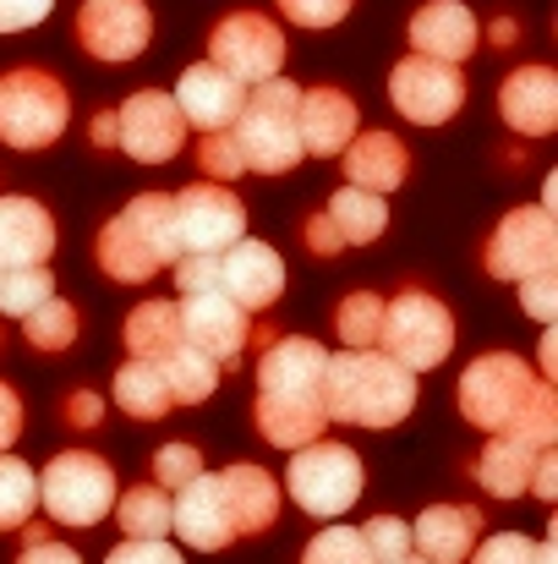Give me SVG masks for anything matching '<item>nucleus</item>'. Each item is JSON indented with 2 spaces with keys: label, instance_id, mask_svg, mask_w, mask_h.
<instances>
[{
  "label": "nucleus",
  "instance_id": "f257e3e1",
  "mask_svg": "<svg viewBox=\"0 0 558 564\" xmlns=\"http://www.w3.org/2000/svg\"><path fill=\"white\" fill-rule=\"evenodd\" d=\"M324 373H329V351L318 340H274L258 357V433L274 449H302L313 438H324L329 427V405H324Z\"/></svg>",
  "mask_w": 558,
  "mask_h": 564
},
{
  "label": "nucleus",
  "instance_id": "f03ea898",
  "mask_svg": "<svg viewBox=\"0 0 558 564\" xmlns=\"http://www.w3.org/2000/svg\"><path fill=\"white\" fill-rule=\"evenodd\" d=\"M460 411L482 433H515L537 449L558 438V394L548 378H537L521 357L488 351L460 373Z\"/></svg>",
  "mask_w": 558,
  "mask_h": 564
},
{
  "label": "nucleus",
  "instance_id": "7ed1b4c3",
  "mask_svg": "<svg viewBox=\"0 0 558 564\" xmlns=\"http://www.w3.org/2000/svg\"><path fill=\"white\" fill-rule=\"evenodd\" d=\"M324 405L329 422H351V427H394L411 416L416 405V378L411 368H400L389 351H340L329 357L324 373Z\"/></svg>",
  "mask_w": 558,
  "mask_h": 564
},
{
  "label": "nucleus",
  "instance_id": "20e7f679",
  "mask_svg": "<svg viewBox=\"0 0 558 564\" xmlns=\"http://www.w3.org/2000/svg\"><path fill=\"white\" fill-rule=\"evenodd\" d=\"M99 269L121 285H143L160 269H171L176 252V230H171V197L165 192H138L105 230H99Z\"/></svg>",
  "mask_w": 558,
  "mask_h": 564
},
{
  "label": "nucleus",
  "instance_id": "39448f33",
  "mask_svg": "<svg viewBox=\"0 0 558 564\" xmlns=\"http://www.w3.org/2000/svg\"><path fill=\"white\" fill-rule=\"evenodd\" d=\"M296 105H302V88L285 83V77H269V83H258V88L247 94L241 116L230 121L247 171H258V176H285V171L302 165Z\"/></svg>",
  "mask_w": 558,
  "mask_h": 564
},
{
  "label": "nucleus",
  "instance_id": "423d86ee",
  "mask_svg": "<svg viewBox=\"0 0 558 564\" xmlns=\"http://www.w3.org/2000/svg\"><path fill=\"white\" fill-rule=\"evenodd\" d=\"M72 121L66 88L39 66L0 72V143L11 149H50Z\"/></svg>",
  "mask_w": 558,
  "mask_h": 564
},
{
  "label": "nucleus",
  "instance_id": "0eeeda50",
  "mask_svg": "<svg viewBox=\"0 0 558 564\" xmlns=\"http://www.w3.org/2000/svg\"><path fill=\"white\" fill-rule=\"evenodd\" d=\"M362 460L357 449L346 444H329V438H313L302 449H291V466H285V488L296 499V510L318 516V521H335L346 516L357 499H362Z\"/></svg>",
  "mask_w": 558,
  "mask_h": 564
},
{
  "label": "nucleus",
  "instance_id": "6e6552de",
  "mask_svg": "<svg viewBox=\"0 0 558 564\" xmlns=\"http://www.w3.org/2000/svg\"><path fill=\"white\" fill-rule=\"evenodd\" d=\"M39 505L55 527H99L116 505V471L94 449H66L39 471Z\"/></svg>",
  "mask_w": 558,
  "mask_h": 564
},
{
  "label": "nucleus",
  "instance_id": "1a4fd4ad",
  "mask_svg": "<svg viewBox=\"0 0 558 564\" xmlns=\"http://www.w3.org/2000/svg\"><path fill=\"white\" fill-rule=\"evenodd\" d=\"M378 346L411 368V373H427L438 368L449 351H455V318L438 296L427 291H400L394 302H383V329H378Z\"/></svg>",
  "mask_w": 558,
  "mask_h": 564
},
{
  "label": "nucleus",
  "instance_id": "9d476101",
  "mask_svg": "<svg viewBox=\"0 0 558 564\" xmlns=\"http://www.w3.org/2000/svg\"><path fill=\"white\" fill-rule=\"evenodd\" d=\"M171 230L182 258H214L247 236V208L225 182H192L171 197Z\"/></svg>",
  "mask_w": 558,
  "mask_h": 564
},
{
  "label": "nucleus",
  "instance_id": "9b49d317",
  "mask_svg": "<svg viewBox=\"0 0 558 564\" xmlns=\"http://www.w3.org/2000/svg\"><path fill=\"white\" fill-rule=\"evenodd\" d=\"M488 274L493 280H510L521 285L526 274H543V269H558V225L554 208L543 203H526L515 214L499 219V230L488 236V252H482Z\"/></svg>",
  "mask_w": 558,
  "mask_h": 564
},
{
  "label": "nucleus",
  "instance_id": "f8f14e48",
  "mask_svg": "<svg viewBox=\"0 0 558 564\" xmlns=\"http://www.w3.org/2000/svg\"><path fill=\"white\" fill-rule=\"evenodd\" d=\"M208 61L219 72H230L236 83L258 88V83L280 77V66H285V33L269 17H258V11H230L208 33Z\"/></svg>",
  "mask_w": 558,
  "mask_h": 564
},
{
  "label": "nucleus",
  "instance_id": "ddd939ff",
  "mask_svg": "<svg viewBox=\"0 0 558 564\" xmlns=\"http://www.w3.org/2000/svg\"><path fill=\"white\" fill-rule=\"evenodd\" d=\"M389 99L405 121L416 127H444L449 116H460L466 105V77L455 61H433V55H405L389 72Z\"/></svg>",
  "mask_w": 558,
  "mask_h": 564
},
{
  "label": "nucleus",
  "instance_id": "4468645a",
  "mask_svg": "<svg viewBox=\"0 0 558 564\" xmlns=\"http://www.w3.org/2000/svg\"><path fill=\"white\" fill-rule=\"evenodd\" d=\"M116 149H127L138 165H171L186 149V116L165 88H143L116 110Z\"/></svg>",
  "mask_w": 558,
  "mask_h": 564
},
{
  "label": "nucleus",
  "instance_id": "2eb2a0df",
  "mask_svg": "<svg viewBox=\"0 0 558 564\" xmlns=\"http://www.w3.org/2000/svg\"><path fill=\"white\" fill-rule=\"evenodd\" d=\"M154 39V11L143 0H83L77 11V44L94 61H138Z\"/></svg>",
  "mask_w": 558,
  "mask_h": 564
},
{
  "label": "nucleus",
  "instance_id": "dca6fc26",
  "mask_svg": "<svg viewBox=\"0 0 558 564\" xmlns=\"http://www.w3.org/2000/svg\"><path fill=\"white\" fill-rule=\"evenodd\" d=\"M214 280H219V291H225L241 313H269V307L280 302V291H285V263H280V252H274L269 241L241 236V241H230V247L214 258Z\"/></svg>",
  "mask_w": 558,
  "mask_h": 564
},
{
  "label": "nucleus",
  "instance_id": "f3484780",
  "mask_svg": "<svg viewBox=\"0 0 558 564\" xmlns=\"http://www.w3.org/2000/svg\"><path fill=\"white\" fill-rule=\"evenodd\" d=\"M176 318H182V340H192L197 351H208L219 368L236 362V357L247 351V318H252V313H241L219 285H208V291H182Z\"/></svg>",
  "mask_w": 558,
  "mask_h": 564
},
{
  "label": "nucleus",
  "instance_id": "a211bd4d",
  "mask_svg": "<svg viewBox=\"0 0 558 564\" xmlns=\"http://www.w3.org/2000/svg\"><path fill=\"white\" fill-rule=\"evenodd\" d=\"M176 110L186 116V127H197V132H225L236 116H241V105H247V83H236L230 72H219L214 61H197V66H186L182 83H176Z\"/></svg>",
  "mask_w": 558,
  "mask_h": 564
},
{
  "label": "nucleus",
  "instance_id": "6ab92c4d",
  "mask_svg": "<svg viewBox=\"0 0 558 564\" xmlns=\"http://www.w3.org/2000/svg\"><path fill=\"white\" fill-rule=\"evenodd\" d=\"M171 532H182V543L197 549V554H219V549L236 543V527H230L219 477L197 471L192 482H182V494H176V505H171Z\"/></svg>",
  "mask_w": 558,
  "mask_h": 564
},
{
  "label": "nucleus",
  "instance_id": "aec40b11",
  "mask_svg": "<svg viewBox=\"0 0 558 564\" xmlns=\"http://www.w3.org/2000/svg\"><path fill=\"white\" fill-rule=\"evenodd\" d=\"M499 110L521 138H548L558 127V77L548 66H521L499 88Z\"/></svg>",
  "mask_w": 558,
  "mask_h": 564
},
{
  "label": "nucleus",
  "instance_id": "412c9836",
  "mask_svg": "<svg viewBox=\"0 0 558 564\" xmlns=\"http://www.w3.org/2000/svg\"><path fill=\"white\" fill-rule=\"evenodd\" d=\"M482 39V22L471 17V6L460 0H427L416 17H411V44L416 55H433V61H466Z\"/></svg>",
  "mask_w": 558,
  "mask_h": 564
},
{
  "label": "nucleus",
  "instance_id": "4be33fe9",
  "mask_svg": "<svg viewBox=\"0 0 558 564\" xmlns=\"http://www.w3.org/2000/svg\"><path fill=\"white\" fill-rule=\"evenodd\" d=\"M219 494H225V510H230L236 538L269 532V527L280 521V482H274L263 466H252V460L225 466V471H219Z\"/></svg>",
  "mask_w": 558,
  "mask_h": 564
},
{
  "label": "nucleus",
  "instance_id": "5701e85b",
  "mask_svg": "<svg viewBox=\"0 0 558 564\" xmlns=\"http://www.w3.org/2000/svg\"><path fill=\"white\" fill-rule=\"evenodd\" d=\"M296 127H302V154H340L357 138V105L340 88H307L296 105Z\"/></svg>",
  "mask_w": 558,
  "mask_h": 564
},
{
  "label": "nucleus",
  "instance_id": "b1692460",
  "mask_svg": "<svg viewBox=\"0 0 558 564\" xmlns=\"http://www.w3.org/2000/svg\"><path fill=\"white\" fill-rule=\"evenodd\" d=\"M477 538H482V510H460V505H433L411 527V549L433 564H466Z\"/></svg>",
  "mask_w": 558,
  "mask_h": 564
},
{
  "label": "nucleus",
  "instance_id": "393cba45",
  "mask_svg": "<svg viewBox=\"0 0 558 564\" xmlns=\"http://www.w3.org/2000/svg\"><path fill=\"white\" fill-rule=\"evenodd\" d=\"M55 219L33 197H0V263H50Z\"/></svg>",
  "mask_w": 558,
  "mask_h": 564
},
{
  "label": "nucleus",
  "instance_id": "a878e982",
  "mask_svg": "<svg viewBox=\"0 0 558 564\" xmlns=\"http://www.w3.org/2000/svg\"><path fill=\"white\" fill-rule=\"evenodd\" d=\"M340 154H346L351 187L378 192V197H389V192L405 182V171H411V154H405V143L394 132H357Z\"/></svg>",
  "mask_w": 558,
  "mask_h": 564
},
{
  "label": "nucleus",
  "instance_id": "bb28decb",
  "mask_svg": "<svg viewBox=\"0 0 558 564\" xmlns=\"http://www.w3.org/2000/svg\"><path fill=\"white\" fill-rule=\"evenodd\" d=\"M532 466H537V444H526L515 433H488V449L477 460V482L493 499H521L532 488Z\"/></svg>",
  "mask_w": 558,
  "mask_h": 564
},
{
  "label": "nucleus",
  "instance_id": "cd10ccee",
  "mask_svg": "<svg viewBox=\"0 0 558 564\" xmlns=\"http://www.w3.org/2000/svg\"><path fill=\"white\" fill-rule=\"evenodd\" d=\"M160 373H165V389H171V405H203L219 389V362L208 351H197L192 340H176L160 357Z\"/></svg>",
  "mask_w": 558,
  "mask_h": 564
},
{
  "label": "nucleus",
  "instance_id": "c85d7f7f",
  "mask_svg": "<svg viewBox=\"0 0 558 564\" xmlns=\"http://www.w3.org/2000/svg\"><path fill=\"white\" fill-rule=\"evenodd\" d=\"M324 219L340 230V241H346V247H368V241H378V236L389 230V203H383L378 192L340 187L335 197H329Z\"/></svg>",
  "mask_w": 558,
  "mask_h": 564
},
{
  "label": "nucleus",
  "instance_id": "c756f323",
  "mask_svg": "<svg viewBox=\"0 0 558 564\" xmlns=\"http://www.w3.org/2000/svg\"><path fill=\"white\" fill-rule=\"evenodd\" d=\"M116 405L127 411V416H138V422H160L165 411H171V389H165V373H160V362H143V357H132V362H121V373H116Z\"/></svg>",
  "mask_w": 558,
  "mask_h": 564
},
{
  "label": "nucleus",
  "instance_id": "7c9ffc66",
  "mask_svg": "<svg viewBox=\"0 0 558 564\" xmlns=\"http://www.w3.org/2000/svg\"><path fill=\"white\" fill-rule=\"evenodd\" d=\"M176 340H182L176 302H143V307H132V318H127V351H132V357L160 362Z\"/></svg>",
  "mask_w": 558,
  "mask_h": 564
},
{
  "label": "nucleus",
  "instance_id": "2f4dec72",
  "mask_svg": "<svg viewBox=\"0 0 558 564\" xmlns=\"http://www.w3.org/2000/svg\"><path fill=\"white\" fill-rule=\"evenodd\" d=\"M110 516H121V532L127 538H165L171 532V494L160 482L127 488L121 505H110Z\"/></svg>",
  "mask_w": 558,
  "mask_h": 564
},
{
  "label": "nucleus",
  "instance_id": "473e14b6",
  "mask_svg": "<svg viewBox=\"0 0 558 564\" xmlns=\"http://www.w3.org/2000/svg\"><path fill=\"white\" fill-rule=\"evenodd\" d=\"M39 510V477L28 460H17L11 449H0V532L28 527Z\"/></svg>",
  "mask_w": 558,
  "mask_h": 564
},
{
  "label": "nucleus",
  "instance_id": "72a5a7b5",
  "mask_svg": "<svg viewBox=\"0 0 558 564\" xmlns=\"http://www.w3.org/2000/svg\"><path fill=\"white\" fill-rule=\"evenodd\" d=\"M44 296H55V274L44 263H0V313L22 318Z\"/></svg>",
  "mask_w": 558,
  "mask_h": 564
},
{
  "label": "nucleus",
  "instance_id": "f704fd0d",
  "mask_svg": "<svg viewBox=\"0 0 558 564\" xmlns=\"http://www.w3.org/2000/svg\"><path fill=\"white\" fill-rule=\"evenodd\" d=\"M22 324H28L22 335H28L33 351H66L77 340V307L61 302V296H44L33 313H22Z\"/></svg>",
  "mask_w": 558,
  "mask_h": 564
},
{
  "label": "nucleus",
  "instance_id": "c9c22d12",
  "mask_svg": "<svg viewBox=\"0 0 558 564\" xmlns=\"http://www.w3.org/2000/svg\"><path fill=\"white\" fill-rule=\"evenodd\" d=\"M378 329H383V296L351 291V296L335 307V335H340V346L368 351V346H378Z\"/></svg>",
  "mask_w": 558,
  "mask_h": 564
},
{
  "label": "nucleus",
  "instance_id": "e433bc0d",
  "mask_svg": "<svg viewBox=\"0 0 558 564\" xmlns=\"http://www.w3.org/2000/svg\"><path fill=\"white\" fill-rule=\"evenodd\" d=\"M302 564H378V560H372V549L362 543L357 527H329V532H318L307 543Z\"/></svg>",
  "mask_w": 558,
  "mask_h": 564
},
{
  "label": "nucleus",
  "instance_id": "4c0bfd02",
  "mask_svg": "<svg viewBox=\"0 0 558 564\" xmlns=\"http://www.w3.org/2000/svg\"><path fill=\"white\" fill-rule=\"evenodd\" d=\"M197 165H203L208 182H236V176L247 171V165H241V149H236V132H230V127H225V132H203Z\"/></svg>",
  "mask_w": 558,
  "mask_h": 564
},
{
  "label": "nucleus",
  "instance_id": "58836bf2",
  "mask_svg": "<svg viewBox=\"0 0 558 564\" xmlns=\"http://www.w3.org/2000/svg\"><path fill=\"white\" fill-rule=\"evenodd\" d=\"M362 543L372 549L378 564H389V560H400V554H411V527L400 516H372L368 527H362Z\"/></svg>",
  "mask_w": 558,
  "mask_h": 564
},
{
  "label": "nucleus",
  "instance_id": "ea45409f",
  "mask_svg": "<svg viewBox=\"0 0 558 564\" xmlns=\"http://www.w3.org/2000/svg\"><path fill=\"white\" fill-rule=\"evenodd\" d=\"M274 6H280L296 28H340L357 0H274Z\"/></svg>",
  "mask_w": 558,
  "mask_h": 564
},
{
  "label": "nucleus",
  "instance_id": "a19ab883",
  "mask_svg": "<svg viewBox=\"0 0 558 564\" xmlns=\"http://www.w3.org/2000/svg\"><path fill=\"white\" fill-rule=\"evenodd\" d=\"M203 471V455L192 449V444H165L160 455H154V482L171 494V488H182V482H192Z\"/></svg>",
  "mask_w": 558,
  "mask_h": 564
},
{
  "label": "nucleus",
  "instance_id": "79ce46f5",
  "mask_svg": "<svg viewBox=\"0 0 558 564\" xmlns=\"http://www.w3.org/2000/svg\"><path fill=\"white\" fill-rule=\"evenodd\" d=\"M521 307H526L537 324H554L558 318V269H543V274H526V280H521Z\"/></svg>",
  "mask_w": 558,
  "mask_h": 564
},
{
  "label": "nucleus",
  "instance_id": "37998d69",
  "mask_svg": "<svg viewBox=\"0 0 558 564\" xmlns=\"http://www.w3.org/2000/svg\"><path fill=\"white\" fill-rule=\"evenodd\" d=\"M466 560L471 564H537V543H526L521 532H499L482 549H471Z\"/></svg>",
  "mask_w": 558,
  "mask_h": 564
},
{
  "label": "nucleus",
  "instance_id": "c03bdc74",
  "mask_svg": "<svg viewBox=\"0 0 558 564\" xmlns=\"http://www.w3.org/2000/svg\"><path fill=\"white\" fill-rule=\"evenodd\" d=\"M105 564H186L165 538H127Z\"/></svg>",
  "mask_w": 558,
  "mask_h": 564
},
{
  "label": "nucleus",
  "instance_id": "a18cd8bd",
  "mask_svg": "<svg viewBox=\"0 0 558 564\" xmlns=\"http://www.w3.org/2000/svg\"><path fill=\"white\" fill-rule=\"evenodd\" d=\"M17 564H83V560H77L66 543H55L44 527H28V543H22Z\"/></svg>",
  "mask_w": 558,
  "mask_h": 564
},
{
  "label": "nucleus",
  "instance_id": "49530a36",
  "mask_svg": "<svg viewBox=\"0 0 558 564\" xmlns=\"http://www.w3.org/2000/svg\"><path fill=\"white\" fill-rule=\"evenodd\" d=\"M55 0H0V33H22V28H39L50 17Z\"/></svg>",
  "mask_w": 558,
  "mask_h": 564
},
{
  "label": "nucleus",
  "instance_id": "de8ad7c7",
  "mask_svg": "<svg viewBox=\"0 0 558 564\" xmlns=\"http://www.w3.org/2000/svg\"><path fill=\"white\" fill-rule=\"evenodd\" d=\"M526 494H537L543 505H554L558 499V455H554V444L548 449H537V466H532V488Z\"/></svg>",
  "mask_w": 558,
  "mask_h": 564
},
{
  "label": "nucleus",
  "instance_id": "09e8293b",
  "mask_svg": "<svg viewBox=\"0 0 558 564\" xmlns=\"http://www.w3.org/2000/svg\"><path fill=\"white\" fill-rule=\"evenodd\" d=\"M302 236H307V247L318 252V258H335V252H346V241H340V230L324 219V214H313L307 225H302Z\"/></svg>",
  "mask_w": 558,
  "mask_h": 564
},
{
  "label": "nucleus",
  "instance_id": "8fccbe9b",
  "mask_svg": "<svg viewBox=\"0 0 558 564\" xmlns=\"http://www.w3.org/2000/svg\"><path fill=\"white\" fill-rule=\"evenodd\" d=\"M22 438V400L11 383H0V449H11Z\"/></svg>",
  "mask_w": 558,
  "mask_h": 564
},
{
  "label": "nucleus",
  "instance_id": "3c124183",
  "mask_svg": "<svg viewBox=\"0 0 558 564\" xmlns=\"http://www.w3.org/2000/svg\"><path fill=\"white\" fill-rule=\"evenodd\" d=\"M66 416H72L77 427H94V422L105 416V400H99V394H72V400H66Z\"/></svg>",
  "mask_w": 558,
  "mask_h": 564
},
{
  "label": "nucleus",
  "instance_id": "603ef678",
  "mask_svg": "<svg viewBox=\"0 0 558 564\" xmlns=\"http://www.w3.org/2000/svg\"><path fill=\"white\" fill-rule=\"evenodd\" d=\"M94 143H99V149H116V110H99V121H94Z\"/></svg>",
  "mask_w": 558,
  "mask_h": 564
},
{
  "label": "nucleus",
  "instance_id": "864d4df0",
  "mask_svg": "<svg viewBox=\"0 0 558 564\" xmlns=\"http://www.w3.org/2000/svg\"><path fill=\"white\" fill-rule=\"evenodd\" d=\"M515 33H521V28H515V22H510V17H504V22H493V44H510V39H515Z\"/></svg>",
  "mask_w": 558,
  "mask_h": 564
},
{
  "label": "nucleus",
  "instance_id": "5fc2aeb1",
  "mask_svg": "<svg viewBox=\"0 0 558 564\" xmlns=\"http://www.w3.org/2000/svg\"><path fill=\"white\" fill-rule=\"evenodd\" d=\"M543 208H558V176H548V182H543Z\"/></svg>",
  "mask_w": 558,
  "mask_h": 564
},
{
  "label": "nucleus",
  "instance_id": "6e6d98bb",
  "mask_svg": "<svg viewBox=\"0 0 558 564\" xmlns=\"http://www.w3.org/2000/svg\"><path fill=\"white\" fill-rule=\"evenodd\" d=\"M537 564H554V543H537Z\"/></svg>",
  "mask_w": 558,
  "mask_h": 564
},
{
  "label": "nucleus",
  "instance_id": "4d7b16f0",
  "mask_svg": "<svg viewBox=\"0 0 558 564\" xmlns=\"http://www.w3.org/2000/svg\"><path fill=\"white\" fill-rule=\"evenodd\" d=\"M389 564H433V560H422V554L411 549V554H400V560H389Z\"/></svg>",
  "mask_w": 558,
  "mask_h": 564
}]
</instances>
